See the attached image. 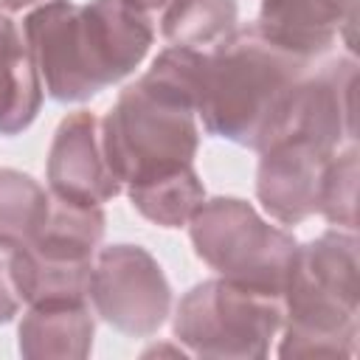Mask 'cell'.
<instances>
[{
    "mask_svg": "<svg viewBox=\"0 0 360 360\" xmlns=\"http://www.w3.org/2000/svg\"><path fill=\"white\" fill-rule=\"evenodd\" d=\"M318 214L335 225L354 231L357 228V146L346 143V149L335 152L323 172Z\"/></svg>",
    "mask_w": 360,
    "mask_h": 360,
    "instance_id": "obj_18",
    "label": "cell"
},
{
    "mask_svg": "<svg viewBox=\"0 0 360 360\" xmlns=\"http://www.w3.org/2000/svg\"><path fill=\"white\" fill-rule=\"evenodd\" d=\"M25 45L53 101H87L127 79L149 53L155 28L135 0H48L22 22Z\"/></svg>",
    "mask_w": 360,
    "mask_h": 360,
    "instance_id": "obj_1",
    "label": "cell"
},
{
    "mask_svg": "<svg viewBox=\"0 0 360 360\" xmlns=\"http://www.w3.org/2000/svg\"><path fill=\"white\" fill-rule=\"evenodd\" d=\"M236 0H166L160 34L169 45L205 51L236 28Z\"/></svg>",
    "mask_w": 360,
    "mask_h": 360,
    "instance_id": "obj_15",
    "label": "cell"
},
{
    "mask_svg": "<svg viewBox=\"0 0 360 360\" xmlns=\"http://www.w3.org/2000/svg\"><path fill=\"white\" fill-rule=\"evenodd\" d=\"M188 236L194 253L222 278L284 295L298 242L290 231L262 219L250 202L239 197L202 200L188 219Z\"/></svg>",
    "mask_w": 360,
    "mask_h": 360,
    "instance_id": "obj_5",
    "label": "cell"
},
{
    "mask_svg": "<svg viewBox=\"0 0 360 360\" xmlns=\"http://www.w3.org/2000/svg\"><path fill=\"white\" fill-rule=\"evenodd\" d=\"M93 259L59 253L39 245H22L8 250V270L20 301H25L28 307L90 301Z\"/></svg>",
    "mask_w": 360,
    "mask_h": 360,
    "instance_id": "obj_12",
    "label": "cell"
},
{
    "mask_svg": "<svg viewBox=\"0 0 360 360\" xmlns=\"http://www.w3.org/2000/svg\"><path fill=\"white\" fill-rule=\"evenodd\" d=\"M278 357H352L357 349V236L329 228L298 245L284 287Z\"/></svg>",
    "mask_w": 360,
    "mask_h": 360,
    "instance_id": "obj_4",
    "label": "cell"
},
{
    "mask_svg": "<svg viewBox=\"0 0 360 360\" xmlns=\"http://www.w3.org/2000/svg\"><path fill=\"white\" fill-rule=\"evenodd\" d=\"M90 304L112 329L132 338H149L169 318L172 287L146 248L121 242L96 250Z\"/></svg>",
    "mask_w": 360,
    "mask_h": 360,
    "instance_id": "obj_7",
    "label": "cell"
},
{
    "mask_svg": "<svg viewBox=\"0 0 360 360\" xmlns=\"http://www.w3.org/2000/svg\"><path fill=\"white\" fill-rule=\"evenodd\" d=\"M256 197L281 225H298L318 214L326 163L335 152L307 138H278L259 152Z\"/></svg>",
    "mask_w": 360,
    "mask_h": 360,
    "instance_id": "obj_10",
    "label": "cell"
},
{
    "mask_svg": "<svg viewBox=\"0 0 360 360\" xmlns=\"http://www.w3.org/2000/svg\"><path fill=\"white\" fill-rule=\"evenodd\" d=\"M357 0H259L256 28L284 51L315 59L343 34L352 42Z\"/></svg>",
    "mask_w": 360,
    "mask_h": 360,
    "instance_id": "obj_11",
    "label": "cell"
},
{
    "mask_svg": "<svg viewBox=\"0 0 360 360\" xmlns=\"http://www.w3.org/2000/svg\"><path fill=\"white\" fill-rule=\"evenodd\" d=\"M51 205L45 191L31 174L17 169H0V250L28 245L42 228Z\"/></svg>",
    "mask_w": 360,
    "mask_h": 360,
    "instance_id": "obj_17",
    "label": "cell"
},
{
    "mask_svg": "<svg viewBox=\"0 0 360 360\" xmlns=\"http://www.w3.org/2000/svg\"><path fill=\"white\" fill-rule=\"evenodd\" d=\"M93 315L90 301L28 307L17 326L20 354L28 360H84L96 335Z\"/></svg>",
    "mask_w": 360,
    "mask_h": 360,
    "instance_id": "obj_13",
    "label": "cell"
},
{
    "mask_svg": "<svg viewBox=\"0 0 360 360\" xmlns=\"http://www.w3.org/2000/svg\"><path fill=\"white\" fill-rule=\"evenodd\" d=\"M202 51L169 45L152 68L127 84L101 118L107 160L124 186L146 183L194 166L197 68Z\"/></svg>",
    "mask_w": 360,
    "mask_h": 360,
    "instance_id": "obj_2",
    "label": "cell"
},
{
    "mask_svg": "<svg viewBox=\"0 0 360 360\" xmlns=\"http://www.w3.org/2000/svg\"><path fill=\"white\" fill-rule=\"evenodd\" d=\"M281 323V295L248 290L219 276L191 287L180 298L172 332L197 357L250 360L270 352V340Z\"/></svg>",
    "mask_w": 360,
    "mask_h": 360,
    "instance_id": "obj_6",
    "label": "cell"
},
{
    "mask_svg": "<svg viewBox=\"0 0 360 360\" xmlns=\"http://www.w3.org/2000/svg\"><path fill=\"white\" fill-rule=\"evenodd\" d=\"M17 312H20V295H17V287L11 281L8 253L0 250V323H8Z\"/></svg>",
    "mask_w": 360,
    "mask_h": 360,
    "instance_id": "obj_19",
    "label": "cell"
},
{
    "mask_svg": "<svg viewBox=\"0 0 360 360\" xmlns=\"http://www.w3.org/2000/svg\"><path fill=\"white\" fill-rule=\"evenodd\" d=\"M127 194L143 219L160 228H183L188 225L194 211L202 205L205 186L200 174L194 172V166H188V169L146 180V183L127 186Z\"/></svg>",
    "mask_w": 360,
    "mask_h": 360,
    "instance_id": "obj_16",
    "label": "cell"
},
{
    "mask_svg": "<svg viewBox=\"0 0 360 360\" xmlns=\"http://www.w3.org/2000/svg\"><path fill=\"white\" fill-rule=\"evenodd\" d=\"M354 87L357 62L352 53L329 59L318 70H307L292 90L273 141L292 135L329 152H338L343 143H354Z\"/></svg>",
    "mask_w": 360,
    "mask_h": 360,
    "instance_id": "obj_8",
    "label": "cell"
},
{
    "mask_svg": "<svg viewBox=\"0 0 360 360\" xmlns=\"http://www.w3.org/2000/svg\"><path fill=\"white\" fill-rule=\"evenodd\" d=\"M34 3H45V0H0V11H22Z\"/></svg>",
    "mask_w": 360,
    "mask_h": 360,
    "instance_id": "obj_20",
    "label": "cell"
},
{
    "mask_svg": "<svg viewBox=\"0 0 360 360\" xmlns=\"http://www.w3.org/2000/svg\"><path fill=\"white\" fill-rule=\"evenodd\" d=\"M307 70L309 59L267 39L256 22L236 25L202 51L197 68V115L205 132L262 152L276 138Z\"/></svg>",
    "mask_w": 360,
    "mask_h": 360,
    "instance_id": "obj_3",
    "label": "cell"
},
{
    "mask_svg": "<svg viewBox=\"0 0 360 360\" xmlns=\"http://www.w3.org/2000/svg\"><path fill=\"white\" fill-rule=\"evenodd\" d=\"M48 191L79 205H101L124 191L107 160L96 112L76 110L59 121L48 149Z\"/></svg>",
    "mask_w": 360,
    "mask_h": 360,
    "instance_id": "obj_9",
    "label": "cell"
},
{
    "mask_svg": "<svg viewBox=\"0 0 360 360\" xmlns=\"http://www.w3.org/2000/svg\"><path fill=\"white\" fill-rule=\"evenodd\" d=\"M42 107V79L17 22L0 11V135L28 129Z\"/></svg>",
    "mask_w": 360,
    "mask_h": 360,
    "instance_id": "obj_14",
    "label": "cell"
}]
</instances>
